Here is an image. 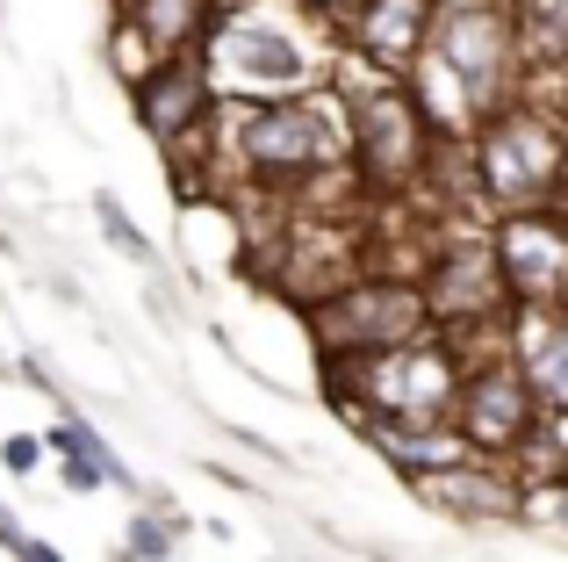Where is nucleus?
I'll return each mask as SVG.
<instances>
[{"label": "nucleus", "instance_id": "7", "mask_svg": "<svg viewBox=\"0 0 568 562\" xmlns=\"http://www.w3.org/2000/svg\"><path fill=\"white\" fill-rule=\"evenodd\" d=\"M540 425H547V404H540V390H532L518 353H483V361H468L460 397H454V440L460 448L483 454V462H518V454L540 440Z\"/></svg>", "mask_w": 568, "mask_h": 562}, {"label": "nucleus", "instance_id": "4", "mask_svg": "<svg viewBox=\"0 0 568 562\" xmlns=\"http://www.w3.org/2000/svg\"><path fill=\"white\" fill-rule=\"evenodd\" d=\"M468 173L489 210H547L568 195V116L518 94L504 116H489L468 138Z\"/></svg>", "mask_w": 568, "mask_h": 562}, {"label": "nucleus", "instance_id": "2", "mask_svg": "<svg viewBox=\"0 0 568 562\" xmlns=\"http://www.w3.org/2000/svg\"><path fill=\"white\" fill-rule=\"evenodd\" d=\"M460 375H468V353L446 332H432V339H417V347L375 353V361H324V397H332L375 448H388V440L454 433Z\"/></svg>", "mask_w": 568, "mask_h": 562}, {"label": "nucleus", "instance_id": "9", "mask_svg": "<svg viewBox=\"0 0 568 562\" xmlns=\"http://www.w3.org/2000/svg\"><path fill=\"white\" fill-rule=\"evenodd\" d=\"M130 101H138V123L166 144L181 173H187V159H209L223 101H216V87H209L202 58H166L159 72H144V80L130 87Z\"/></svg>", "mask_w": 568, "mask_h": 562}, {"label": "nucleus", "instance_id": "13", "mask_svg": "<svg viewBox=\"0 0 568 562\" xmlns=\"http://www.w3.org/2000/svg\"><path fill=\"white\" fill-rule=\"evenodd\" d=\"M511 353L526 361L540 404L547 411H568V310H555V318H518Z\"/></svg>", "mask_w": 568, "mask_h": 562}, {"label": "nucleus", "instance_id": "8", "mask_svg": "<svg viewBox=\"0 0 568 562\" xmlns=\"http://www.w3.org/2000/svg\"><path fill=\"white\" fill-rule=\"evenodd\" d=\"M489 253H497L504 295L518 318H555L568 310V210H504L489 224Z\"/></svg>", "mask_w": 568, "mask_h": 562}, {"label": "nucleus", "instance_id": "3", "mask_svg": "<svg viewBox=\"0 0 568 562\" xmlns=\"http://www.w3.org/2000/svg\"><path fill=\"white\" fill-rule=\"evenodd\" d=\"M202 66L216 101L266 109V101H295L324 87V43L295 0H231L202 43Z\"/></svg>", "mask_w": 568, "mask_h": 562}, {"label": "nucleus", "instance_id": "12", "mask_svg": "<svg viewBox=\"0 0 568 562\" xmlns=\"http://www.w3.org/2000/svg\"><path fill=\"white\" fill-rule=\"evenodd\" d=\"M123 22L152 43V58H202L209 29L223 22V0H123Z\"/></svg>", "mask_w": 568, "mask_h": 562}, {"label": "nucleus", "instance_id": "6", "mask_svg": "<svg viewBox=\"0 0 568 562\" xmlns=\"http://www.w3.org/2000/svg\"><path fill=\"white\" fill-rule=\"evenodd\" d=\"M303 318L317 332L324 361H375V353L417 347V339L439 332L425 303V281H410V274H361L338 295H324L317 310H303Z\"/></svg>", "mask_w": 568, "mask_h": 562}, {"label": "nucleus", "instance_id": "15", "mask_svg": "<svg viewBox=\"0 0 568 562\" xmlns=\"http://www.w3.org/2000/svg\"><path fill=\"white\" fill-rule=\"evenodd\" d=\"M123 555H130V562H166V555H173V534H166V520L138 512V520H130V541H123Z\"/></svg>", "mask_w": 568, "mask_h": 562}, {"label": "nucleus", "instance_id": "14", "mask_svg": "<svg viewBox=\"0 0 568 562\" xmlns=\"http://www.w3.org/2000/svg\"><path fill=\"white\" fill-rule=\"evenodd\" d=\"M94 217H101V231H109V245H115V253H130V260H152L144 231L123 217V202H115V195H101V202H94Z\"/></svg>", "mask_w": 568, "mask_h": 562}, {"label": "nucleus", "instance_id": "21", "mask_svg": "<svg viewBox=\"0 0 568 562\" xmlns=\"http://www.w3.org/2000/svg\"><path fill=\"white\" fill-rule=\"evenodd\" d=\"M22 541H29V534H22V520H14V512H8V505H0V549H8V555H14V549H22Z\"/></svg>", "mask_w": 568, "mask_h": 562}, {"label": "nucleus", "instance_id": "16", "mask_svg": "<svg viewBox=\"0 0 568 562\" xmlns=\"http://www.w3.org/2000/svg\"><path fill=\"white\" fill-rule=\"evenodd\" d=\"M0 462H8L14 476H29V469L43 462V440L37 433H8V440H0Z\"/></svg>", "mask_w": 568, "mask_h": 562}, {"label": "nucleus", "instance_id": "10", "mask_svg": "<svg viewBox=\"0 0 568 562\" xmlns=\"http://www.w3.org/2000/svg\"><path fill=\"white\" fill-rule=\"evenodd\" d=\"M410 491L460 526H497V520H518L532 505V483L511 462H483V454H454V462L425 469Z\"/></svg>", "mask_w": 568, "mask_h": 562}, {"label": "nucleus", "instance_id": "19", "mask_svg": "<svg viewBox=\"0 0 568 562\" xmlns=\"http://www.w3.org/2000/svg\"><path fill=\"white\" fill-rule=\"evenodd\" d=\"M526 512H555V526H568V476L561 483H547V491H532V505Z\"/></svg>", "mask_w": 568, "mask_h": 562}, {"label": "nucleus", "instance_id": "17", "mask_svg": "<svg viewBox=\"0 0 568 562\" xmlns=\"http://www.w3.org/2000/svg\"><path fill=\"white\" fill-rule=\"evenodd\" d=\"M101 483H109V476H101V462L72 448V454H65V491H101Z\"/></svg>", "mask_w": 568, "mask_h": 562}, {"label": "nucleus", "instance_id": "5", "mask_svg": "<svg viewBox=\"0 0 568 562\" xmlns=\"http://www.w3.org/2000/svg\"><path fill=\"white\" fill-rule=\"evenodd\" d=\"M346 101H353V181L367 195H410L446 152L432 138L425 109L410 101V87L375 72V80H346Z\"/></svg>", "mask_w": 568, "mask_h": 562}, {"label": "nucleus", "instance_id": "11", "mask_svg": "<svg viewBox=\"0 0 568 562\" xmlns=\"http://www.w3.org/2000/svg\"><path fill=\"white\" fill-rule=\"evenodd\" d=\"M432 22H439V0H361V14L346 22V43L367 72L410 80L432 43Z\"/></svg>", "mask_w": 568, "mask_h": 562}, {"label": "nucleus", "instance_id": "20", "mask_svg": "<svg viewBox=\"0 0 568 562\" xmlns=\"http://www.w3.org/2000/svg\"><path fill=\"white\" fill-rule=\"evenodd\" d=\"M14 562H65V555H58V549H51V541H37V534H29V541H22V549H14Z\"/></svg>", "mask_w": 568, "mask_h": 562}, {"label": "nucleus", "instance_id": "1", "mask_svg": "<svg viewBox=\"0 0 568 562\" xmlns=\"http://www.w3.org/2000/svg\"><path fill=\"white\" fill-rule=\"evenodd\" d=\"M216 144H209V167L237 173L245 188H266V195H288V188H317L324 173L346 167L353 173V101L346 87H310L295 101H266V109H237L223 101Z\"/></svg>", "mask_w": 568, "mask_h": 562}, {"label": "nucleus", "instance_id": "18", "mask_svg": "<svg viewBox=\"0 0 568 562\" xmlns=\"http://www.w3.org/2000/svg\"><path fill=\"white\" fill-rule=\"evenodd\" d=\"M303 14H317V22H332V29H346L353 14H361V0H295Z\"/></svg>", "mask_w": 568, "mask_h": 562}]
</instances>
